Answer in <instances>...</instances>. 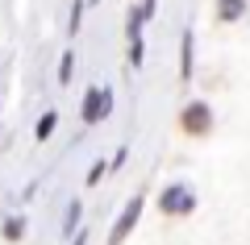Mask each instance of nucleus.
I'll return each instance as SVG.
<instances>
[{
    "mask_svg": "<svg viewBox=\"0 0 250 245\" xmlns=\"http://www.w3.org/2000/svg\"><path fill=\"white\" fill-rule=\"evenodd\" d=\"M154 9H159L154 0H142V4H134V9H129V17H125V34H129V42H138V38H142V25L154 17Z\"/></svg>",
    "mask_w": 250,
    "mask_h": 245,
    "instance_id": "39448f33",
    "label": "nucleus"
},
{
    "mask_svg": "<svg viewBox=\"0 0 250 245\" xmlns=\"http://www.w3.org/2000/svg\"><path fill=\"white\" fill-rule=\"evenodd\" d=\"M142 208H146V195L138 191V195H129L125 200V208H121V216H117V225H113V233H108V245H125V237L138 228V220H142Z\"/></svg>",
    "mask_w": 250,
    "mask_h": 245,
    "instance_id": "f03ea898",
    "label": "nucleus"
},
{
    "mask_svg": "<svg viewBox=\"0 0 250 245\" xmlns=\"http://www.w3.org/2000/svg\"><path fill=\"white\" fill-rule=\"evenodd\" d=\"M125 162H129V146H117V150H113V158H108V170L125 167Z\"/></svg>",
    "mask_w": 250,
    "mask_h": 245,
    "instance_id": "4468645a",
    "label": "nucleus"
},
{
    "mask_svg": "<svg viewBox=\"0 0 250 245\" xmlns=\"http://www.w3.org/2000/svg\"><path fill=\"white\" fill-rule=\"evenodd\" d=\"M71 245H88V233H83V228H80V233H75V241Z\"/></svg>",
    "mask_w": 250,
    "mask_h": 245,
    "instance_id": "dca6fc26",
    "label": "nucleus"
},
{
    "mask_svg": "<svg viewBox=\"0 0 250 245\" xmlns=\"http://www.w3.org/2000/svg\"><path fill=\"white\" fill-rule=\"evenodd\" d=\"M159 212L163 216H192L196 212V195L188 191V183H171L159 191Z\"/></svg>",
    "mask_w": 250,
    "mask_h": 245,
    "instance_id": "f257e3e1",
    "label": "nucleus"
},
{
    "mask_svg": "<svg viewBox=\"0 0 250 245\" xmlns=\"http://www.w3.org/2000/svg\"><path fill=\"white\" fill-rule=\"evenodd\" d=\"M80 216H83V204H80V200H71V208H67V220H62V237L80 233Z\"/></svg>",
    "mask_w": 250,
    "mask_h": 245,
    "instance_id": "6e6552de",
    "label": "nucleus"
},
{
    "mask_svg": "<svg viewBox=\"0 0 250 245\" xmlns=\"http://www.w3.org/2000/svg\"><path fill=\"white\" fill-rule=\"evenodd\" d=\"M179 129H184L188 137H205V133L213 129V108H208L205 100L184 104V113H179Z\"/></svg>",
    "mask_w": 250,
    "mask_h": 245,
    "instance_id": "20e7f679",
    "label": "nucleus"
},
{
    "mask_svg": "<svg viewBox=\"0 0 250 245\" xmlns=\"http://www.w3.org/2000/svg\"><path fill=\"white\" fill-rule=\"evenodd\" d=\"M71 75H75V54L67 50V54H62V58H59V83H62V88L71 83Z\"/></svg>",
    "mask_w": 250,
    "mask_h": 245,
    "instance_id": "9b49d317",
    "label": "nucleus"
},
{
    "mask_svg": "<svg viewBox=\"0 0 250 245\" xmlns=\"http://www.w3.org/2000/svg\"><path fill=\"white\" fill-rule=\"evenodd\" d=\"M108 113H113V88H88V92H83V104H80L83 125L108 121Z\"/></svg>",
    "mask_w": 250,
    "mask_h": 245,
    "instance_id": "7ed1b4c3",
    "label": "nucleus"
},
{
    "mask_svg": "<svg viewBox=\"0 0 250 245\" xmlns=\"http://www.w3.org/2000/svg\"><path fill=\"white\" fill-rule=\"evenodd\" d=\"M192 71H196V34L184 29V38H179V75L192 79Z\"/></svg>",
    "mask_w": 250,
    "mask_h": 245,
    "instance_id": "423d86ee",
    "label": "nucleus"
},
{
    "mask_svg": "<svg viewBox=\"0 0 250 245\" xmlns=\"http://www.w3.org/2000/svg\"><path fill=\"white\" fill-rule=\"evenodd\" d=\"M104 175H108V162H104V158H96V162L88 167V187H96Z\"/></svg>",
    "mask_w": 250,
    "mask_h": 245,
    "instance_id": "f8f14e48",
    "label": "nucleus"
},
{
    "mask_svg": "<svg viewBox=\"0 0 250 245\" xmlns=\"http://www.w3.org/2000/svg\"><path fill=\"white\" fill-rule=\"evenodd\" d=\"M54 129H59V113H46V116H42V121H38V125H34V137H38V141H46V137H50V133H54Z\"/></svg>",
    "mask_w": 250,
    "mask_h": 245,
    "instance_id": "9d476101",
    "label": "nucleus"
},
{
    "mask_svg": "<svg viewBox=\"0 0 250 245\" xmlns=\"http://www.w3.org/2000/svg\"><path fill=\"white\" fill-rule=\"evenodd\" d=\"M80 17H83V0H75V4H71V34L80 29Z\"/></svg>",
    "mask_w": 250,
    "mask_h": 245,
    "instance_id": "2eb2a0df",
    "label": "nucleus"
},
{
    "mask_svg": "<svg viewBox=\"0 0 250 245\" xmlns=\"http://www.w3.org/2000/svg\"><path fill=\"white\" fill-rule=\"evenodd\" d=\"M142 58H146V46L138 38V42H129V67H142Z\"/></svg>",
    "mask_w": 250,
    "mask_h": 245,
    "instance_id": "ddd939ff",
    "label": "nucleus"
},
{
    "mask_svg": "<svg viewBox=\"0 0 250 245\" xmlns=\"http://www.w3.org/2000/svg\"><path fill=\"white\" fill-rule=\"evenodd\" d=\"M0 233H4V241H21L25 237V216H9Z\"/></svg>",
    "mask_w": 250,
    "mask_h": 245,
    "instance_id": "1a4fd4ad",
    "label": "nucleus"
},
{
    "mask_svg": "<svg viewBox=\"0 0 250 245\" xmlns=\"http://www.w3.org/2000/svg\"><path fill=\"white\" fill-rule=\"evenodd\" d=\"M246 17V0H217V21L233 25V21Z\"/></svg>",
    "mask_w": 250,
    "mask_h": 245,
    "instance_id": "0eeeda50",
    "label": "nucleus"
}]
</instances>
